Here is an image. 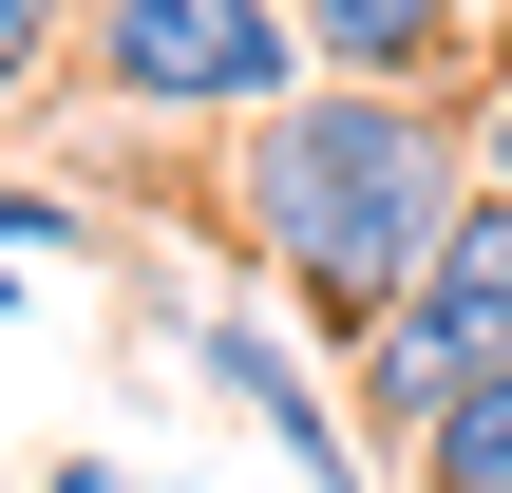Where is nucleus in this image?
<instances>
[{
    "mask_svg": "<svg viewBox=\"0 0 512 493\" xmlns=\"http://www.w3.org/2000/svg\"><path fill=\"white\" fill-rule=\"evenodd\" d=\"M190 380H209V399H228V418H247L304 493H361V418L304 380V342H285L266 304H190Z\"/></svg>",
    "mask_w": 512,
    "mask_h": 493,
    "instance_id": "4",
    "label": "nucleus"
},
{
    "mask_svg": "<svg viewBox=\"0 0 512 493\" xmlns=\"http://www.w3.org/2000/svg\"><path fill=\"white\" fill-rule=\"evenodd\" d=\"M76 95L95 114H266L304 95V19L285 0H76Z\"/></svg>",
    "mask_w": 512,
    "mask_h": 493,
    "instance_id": "3",
    "label": "nucleus"
},
{
    "mask_svg": "<svg viewBox=\"0 0 512 493\" xmlns=\"http://www.w3.org/2000/svg\"><path fill=\"white\" fill-rule=\"evenodd\" d=\"M38 493H133V475H114V456H38Z\"/></svg>",
    "mask_w": 512,
    "mask_h": 493,
    "instance_id": "10",
    "label": "nucleus"
},
{
    "mask_svg": "<svg viewBox=\"0 0 512 493\" xmlns=\"http://www.w3.org/2000/svg\"><path fill=\"white\" fill-rule=\"evenodd\" d=\"M76 76V0H0V114Z\"/></svg>",
    "mask_w": 512,
    "mask_h": 493,
    "instance_id": "8",
    "label": "nucleus"
},
{
    "mask_svg": "<svg viewBox=\"0 0 512 493\" xmlns=\"http://www.w3.org/2000/svg\"><path fill=\"white\" fill-rule=\"evenodd\" d=\"M475 190H512V76L475 95Z\"/></svg>",
    "mask_w": 512,
    "mask_h": 493,
    "instance_id": "9",
    "label": "nucleus"
},
{
    "mask_svg": "<svg viewBox=\"0 0 512 493\" xmlns=\"http://www.w3.org/2000/svg\"><path fill=\"white\" fill-rule=\"evenodd\" d=\"M456 114L437 95H399V76H304V95H266V114H228V152H209V209H228V247L323 323V342H361L399 285H418V247L456 228Z\"/></svg>",
    "mask_w": 512,
    "mask_h": 493,
    "instance_id": "1",
    "label": "nucleus"
},
{
    "mask_svg": "<svg viewBox=\"0 0 512 493\" xmlns=\"http://www.w3.org/2000/svg\"><path fill=\"white\" fill-rule=\"evenodd\" d=\"M418 493H512V361H475L437 418H418V456H399Z\"/></svg>",
    "mask_w": 512,
    "mask_h": 493,
    "instance_id": "6",
    "label": "nucleus"
},
{
    "mask_svg": "<svg viewBox=\"0 0 512 493\" xmlns=\"http://www.w3.org/2000/svg\"><path fill=\"white\" fill-rule=\"evenodd\" d=\"M0 247H19V266H76V247H114V228H95V190H57V171H0Z\"/></svg>",
    "mask_w": 512,
    "mask_h": 493,
    "instance_id": "7",
    "label": "nucleus"
},
{
    "mask_svg": "<svg viewBox=\"0 0 512 493\" xmlns=\"http://www.w3.org/2000/svg\"><path fill=\"white\" fill-rule=\"evenodd\" d=\"M285 19H304V76H399V95H437L475 38V0H285Z\"/></svg>",
    "mask_w": 512,
    "mask_h": 493,
    "instance_id": "5",
    "label": "nucleus"
},
{
    "mask_svg": "<svg viewBox=\"0 0 512 493\" xmlns=\"http://www.w3.org/2000/svg\"><path fill=\"white\" fill-rule=\"evenodd\" d=\"M475 361H512V190H456V228L418 247V285L342 342V418H361L380 456H418V418H437Z\"/></svg>",
    "mask_w": 512,
    "mask_h": 493,
    "instance_id": "2",
    "label": "nucleus"
}]
</instances>
